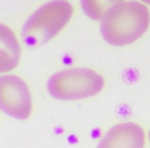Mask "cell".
I'll use <instances>...</instances> for the list:
<instances>
[{"instance_id":"6","label":"cell","mask_w":150,"mask_h":148,"mask_svg":"<svg viewBox=\"0 0 150 148\" xmlns=\"http://www.w3.org/2000/svg\"><path fill=\"white\" fill-rule=\"evenodd\" d=\"M20 58L21 46L16 35L8 27L0 24V74L16 69Z\"/></svg>"},{"instance_id":"4","label":"cell","mask_w":150,"mask_h":148,"mask_svg":"<svg viewBox=\"0 0 150 148\" xmlns=\"http://www.w3.org/2000/svg\"><path fill=\"white\" fill-rule=\"evenodd\" d=\"M0 109L18 120H26L31 115V93L21 78L13 75L0 77Z\"/></svg>"},{"instance_id":"3","label":"cell","mask_w":150,"mask_h":148,"mask_svg":"<svg viewBox=\"0 0 150 148\" xmlns=\"http://www.w3.org/2000/svg\"><path fill=\"white\" fill-rule=\"evenodd\" d=\"M104 87L100 74L90 69H63L50 77L47 83L49 94L58 100H79L97 95Z\"/></svg>"},{"instance_id":"9","label":"cell","mask_w":150,"mask_h":148,"mask_svg":"<svg viewBox=\"0 0 150 148\" xmlns=\"http://www.w3.org/2000/svg\"><path fill=\"white\" fill-rule=\"evenodd\" d=\"M149 141H150V132H149Z\"/></svg>"},{"instance_id":"2","label":"cell","mask_w":150,"mask_h":148,"mask_svg":"<svg viewBox=\"0 0 150 148\" xmlns=\"http://www.w3.org/2000/svg\"><path fill=\"white\" fill-rule=\"evenodd\" d=\"M73 6L67 0H53L42 5L29 18L22 30L28 46L43 45L55 37L69 22Z\"/></svg>"},{"instance_id":"5","label":"cell","mask_w":150,"mask_h":148,"mask_svg":"<svg viewBox=\"0 0 150 148\" xmlns=\"http://www.w3.org/2000/svg\"><path fill=\"white\" fill-rule=\"evenodd\" d=\"M144 130L139 125L128 122L108 130L97 148H144Z\"/></svg>"},{"instance_id":"8","label":"cell","mask_w":150,"mask_h":148,"mask_svg":"<svg viewBox=\"0 0 150 148\" xmlns=\"http://www.w3.org/2000/svg\"><path fill=\"white\" fill-rule=\"evenodd\" d=\"M141 1L145 2V3H147V4H149V5H150V0H141Z\"/></svg>"},{"instance_id":"7","label":"cell","mask_w":150,"mask_h":148,"mask_svg":"<svg viewBox=\"0 0 150 148\" xmlns=\"http://www.w3.org/2000/svg\"><path fill=\"white\" fill-rule=\"evenodd\" d=\"M122 1L125 0H81V3L86 16L94 21H100L111 8Z\"/></svg>"},{"instance_id":"1","label":"cell","mask_w":150,"mask_h":148,"mask_svg":"<svg viewBox=\"0 0 150 148\" xmlns=\"http://www.w3.org/2000/svg\"><path fill=\"white\" fill-rule=\"evenodd\" d=\"M149 23L148 8L138 1H128L112 7L105 14L100 31L107 43L124 46L142 37Z\"/></svg>"}]
</instances>
